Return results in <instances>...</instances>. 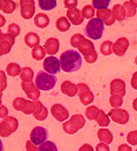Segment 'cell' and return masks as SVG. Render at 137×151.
<instances>
[{
  "label": "cell",
  "mask_w": 137,
  "mask_h": 151,
  "mask_svg": "<svg viewBox=\"0 0 137 151\" xmlns=\"http://www.w3.org/2000/svg\"><path fill=\"white\" fill-rule=\"evenodd\" d=\"M70 45L74 48H77L79 50L88 64H93L97 61L98 53L95 50L93 43L83 35L75 34L70 38Z\"/></svg>",
  "instance_id": "6da1fadb"
},
{
  "label": "cell",
  "mask_w": 137,
  "mask_h": 151,
  "mask_svg": "<svg viewBox=\"0 0 137 151\" xmlns=\"http://www.w3.org/2000/svg\"><path fill=\"white\" fill-rule=\"evenodd\" d=\"M59 61L61 70L66 73H73L78 71L82 65V56L77 51L74 49H70L64 52L60 55Z\"/></svg>",
  "instance_id": "7a4b0ae2"
},
{
  "label": "cell",
  "mask_w": 137,
  "mask_h": 151,
  "mask_svg": "<svg viewBox=\"0 0 137 151\" xmlns=\"http://www.w3.org/2000/svg\"><path fill=\"white\" fill-rule=\"evenodd\" d=\"M57 82L56 76L50 75L46 71L39 70L35 76L34 83L36 87L41 91H49L55 87Z\"/></svg>",
  "instance_id": "3957f363"
},
{
  "label": "cell",
  "mask_w": 137,
  "mask_h": 151,
  "mask_svg": "<svg viewBox=\"0 0 137 151\" xmlns=\"http://www.w3.org/2000/svg\"><path fill=\"white\" fill-rule=\"evenodd\" d=\"M104 29L105 28H104L103 22L96 17L88 21L84 29V33L85 35L89 38L90 40H97L102 37Z\"/></svg>",
  "instance_id": "277c9868"
},
{
  "label": "cell",
  "mask_w": 137,
  "mask_h": 151,
  "mask_svg": "<svg viewBox=\"0 0 137 151\" xmlns=\"http://www.w3.org/2000/svg\"><path fill=\"white\" fill-rule=\"evenodd\" d=\"M18 120L16 118L12 116L6 117L2 122H0V137H8L18 129Z\"/></svg>",
  "instance_id": "5b68a950"
},
{
  "label": "cell",
  "mask_w": 137,
  "mask_h": 151,
  "mask_svg": "<svg viewBox=\"0 0 137 151\" xmlns=\"http://www.w3.org/2000/svg\"><path fill=\"white\" fill-rule=\"evenodd\" d=\"M77 94L83 106H88L94 101V94H93L90 88L86 83H78L77 84Z\"/></svg>",
  "instance_id": "8992f818"
},
{
  "label": "cell",
  "mask_w": 137,
  "mask_h": 151,
  "mask_svg": "<svg viewBox=\"0 0 137 151\" xmlns=\"http://www.w3.org/2000/svg\"><path fill=\"white\" fill-rule=\"evenodd\" d=\"M20 13L22 17L25 20H30L34 17L35 13V2L34 0H21Z\"/></svg>",
  "instance_id": "52a82bcc"
},
{
  "label": "cell",
  "mask_w": 137,
  "mask_h": 151,
  "mask_svg": "<svg viewBox=\"0 0 137 151\" xmlns=\"http://www.w3.org/2000/svg\"><path fill=\"white\" fill-rule=\"evenodd\" d=\"M43 69L50 75H56L60 72V61L54 56H49L45 58L43 62Z\"/></svg>",
  "instance_id": "ba28073f"
},
{
  "label": "cell",
  "mask_w": 137,
  "mask_h": 151,
  "mask_svg": "<svg viewBox=\"0 0 137 151\" xmlns=\"http://www.w3.org/2000/svg\"><path fill=\"white\" fill-rule=\"evenodd\" d=\"M108 116L112 121L119 124H126L129 120V114L128 112L121 108H112L108 113Z\"/></svg>",
  "instance_id": "9c48e42d"
},
{
  "label": "cell",
  "mask_w": 137,
  "mask_h": 151,
  "mask_svg": "<svg viewBox=\"0 0 137 151\" xmlns=\"http://www.w3.org/2000/svg\"><path fill=\"white\" fill-rule=\"evenodd\" d=\"M48 137V132L46 128L42 126H35L30 133V141L35 145H40L45 142Z\"/></svg>",
  "instance_id": "30bf717a"
},
{
  "label": "cell",
  "mask_w": 137,
  "mask_h": 151,
  "mask_svg": "<svg viewBox=\"0 0 137 151\" xmlns=\"http://www.w3.org/2000/svg\"><path fill=\"white\" fill-rule=\"evenodd\" d=\"M21 87L22 90L27 94V98L33 100V101H38V99L40 96V90L36 87L34 82H22Z\"/></svg>",
  "instance_id": "8fae6325"
},
{
  "label": "cell",
  "mask_w": 137,
  "mask_h": 151,
  "mask_svg": "<svg viewBox=\"0 0 137 151\" xmlns=\"http://www.w3.org/2000/svg\"><path fill=\"white\" fill-rule=\"evenodd\" d=\"M51 113L58 122H64L70 117L69 111L61 104H54L51 108Z\"/></svg>",
  "instance_id": "7c38bea8"
},
{
  "label": "cell",
  "mask_w": 137,
  "mask_h": 151,
  "mask_svg": "<svg viewBox=\"0 0 137 151\" xmlns=\"http://www.w3.org/2000/svg\"><path fill=\"white\" fill-rule=\"evenodd\" d=\"M129 47V41L127 38H118L112 46V52L118 57L123 56Z\"/></svg>",
  "instance_id": "4fadbf2b"
},
{
  "label": "cell",
  "mask_w": 137,
  "mask_h": 151,
  "mask_svg": "<svg viewBox=\"0 0 137 151\" xmlns=\"http://www.w3.org/2000/svg\"><path fill=\"white\" fill-rule=\"evenodd\" d=\"M110 95L115 94L121 97H123L126 94V83L122 79H114L110 82Z\"/></svg>",
  "instance_id": "5bb4252c"
},
{
  "label": "cell",
  "mask_w": 137,
  "mask_h": 151,
  "mask_svg": "<svg viewBox=\"0 0 137 151\" xmlns=\"http://www.w3.org/2000/svg\"><path fill=\"white\" fill-rule=\"evenodd\" d=\"M96 17H97V18H99L103 22L104 25H106V26H111L116 22V19L111 12V9H108V8L97 10Z\"/></svg>",
  "instance_id": "9a60e30c"
},
{
  "label": "cell",
  "mask_w": 137,
  "mask_h": 151,
  "mask_svg": "<svg viewBox=\"0 0 137 151\" xmlns=\"http://www.w3.org/2000/svg\"><path fill=\"white\" fill-rule=\"evenodd\" d=\"M66 16H67V19L70 21V22L75 26H79L82 24V22H84V18L82 17V10H80L77 8L73 9H68L66 12Z\"/></svg>",
  "instance_id": "2e32d148"
},
{
  "label": "cell",
  "mask_w": 137,
  "mask_h": 151,
  "mask_svg": "<svg viewBox=\"0 0 137 151\" xmlns=\"http://www.w3.org/2000/svg\"><path fill=\"white\" fill-rule=\"evenodd\" d=\"M60 47L59 40L54 37H51L47 39L44 44V49L48 55H55L58 52Z\"/></svg>",
  "instance_id": "e0dca14e"
},
{
  "label": "cell",
  "mask_w": 137,
  "mask_h": 151,
  "mask_svg": "<svg viewBox=\"0 0 137 151\" xmlns=\"http://www.w3.org/2000/svg\"><path fill=\"white\" fill-rule=\"evenodd\" d=\"M34 111L33 113V116L34 119L39 121H44L46 120V118L48 117V110L46 106L39 101H34Z\"/></svg>",
  "instance_id": "ac0fdd59"
},
{
  "label": "cell",
  "mask_w": 137,
  "mask_h": 151,
  "mask_svg": "<svg viewBox=\"0 0 137 151\" xmlns=\"http://www.w3.org/2000/svg\"><path fill=\"white\" fill-rule=\"evenodd\" d=\"M61 92L65 95L69 96V97H74L77 94V85H75L74 83L70 81H64L61 84Z\"/></svg>",
  "instance_id": "d6986e66"
},
{
  "label": "cell",
  "mask_w": 137,
  "mask_h": 151,
  "mask_svg": "<svg viewBox=\"0 0 137 151\" xmlns=\"http://www.w3.org/2000/svg\"><path fill=\"white\" fill-rule=\"evenodd\" d=\"M24 42L29 48H34V47L39 46L40 39L36 33L29 32L24 37Z\"/></svg>",
  "instance_id": "ffe728a7"
},
{
  "label": "cell",
  "mask_w": 137,
  "mask_h": 151,
  "mask_svg": "<svg viewBox=\"0 0 137 151\" xmlns=\"http://www.w3.org/2000/svg\"><path fill=\"white\" fill-rule=\"evenodd\" d=\"M34 23L39 28H46L50 24L49 17L44 13H38L34 16Z\"/></svg>",
  "instance_id": "44dd1931"
},
{
  "label": "cell",
  "mask_w": 137,
  "mask_h": 151,
  "mask_svg": "<svg viewBox=\"0 0 137 151\" xmlns=\"http://www.w3.org/2000/svg\"><path fill=\"white\" fill-rule=\"evenodd\" d=\"M97 136L98 138L100 139V141L103 143L105 144H110L113 140V136L112 133L110 132L108 129H105V128H101L97 132Z\"/></svg>",
  "instance_id": "7402d4cb"
},
{
  "label": "cell",
  "mask_w": 137,
  "mask_h": 151,
  "mask_svg": "<svg viewBox=\"0 0 137 151\" xmlns=\"http://www.w3.org/2000/svg\"><path fill=\"white\" fill-rule=\"evenodd\" d=\"M69 121L73 125L74 128L77 131L82 129L86 124V119L82 114H74L73 116L70 117Z\"/></svg>",
  "instance_id": "603a6c76"
},
{
  "label": "cell",
  "mask_w": 137,
  "mask_h": 151,
  "mask_svg": "<svg viewBox=\"0 0 137 151\" xmlns=\"http://www.w3.org/2000/svg\"><path fill=\"white\" fill-rule=\"evenodd\" d=\"M111 12H112L114 17L116 19V21L122 22L126 18L125 9L123 8V6L121 4H115L111 9Z\"/></svg>",
  "instance_id": "cb8c5ba5"
},
{
  "label": "cell",
  "mask_w": 137,
  "mask_h": 151,
  "mask_svg": "<svg viewBox=\"0 0 137 151\" xmlns=\"http://www.w3.org/2000/svg\"><path fill=\"white\" fill-rule=\"evenodd\" d=\"M70 22L65 17H61L56 21V28L58 31L64 33L70 30Z\"/></svg>",
  "instance_id": "d4e9b609"
},
{
  "label": "cell",
  "mask_w": 137,
  "mask_h": 151,
  "mask_svg": "<svg viewBox=\"0 0 137 151\" xmlns=\"http://www.w3.org/2000/svg\"><path fill=\"white\" fill-rule=\"evenodd\" d=\"M19 76L22 82H33V79L34 77V72L30 67H23L22 68Z\"/></svg>",
  "instance_id": "484cf974"
},
{
  "label": "cell",
  "mask_w": 137,
  "mask_h": 151,
  "mask_svg": "<svg viewBox=\"0 0 137 151\" xmlns=\"http://www.w3.org/2000/svg\"><path fill=\"white\" fill-rule=\"evenodd\" d=\"M22 70L21 66L16 63H9L8 65L6 66V73L7 75L12 77L17 76L20 75Z\"/></svg>",
  "instance_id": "4316f807"
},
{
  "label": "cell",
  "mask_w": 137,
  "mask_h": 151,
  "mask_svg": "<svg viewBox=\"0 0 137 151\" xmlns=\"http://www.w3.org/2000/svg\"><path fill=\"white\" fill-rule=\"evenodd\" d=\"M97 124L101 126V127H107L110 124V118L109 116L105 113L103 110H100V113H99V115L95 120Z\"/></svg>",
  "instance_id": "83f0119b"
},
{
  "label": "cell",
  "mask_w": 137,
  "mask_h": 151,
  "mask_svg": "<svg viewBox=\"0 0 137 151\" xmlns=\"http://www.w3.org/2000/svg\"><path fill=\"white\" fill-rule=\"evenodd\" d=\"M16 9V2L12 0H4L3 6L1 10L5 14H11Z\"/></svg>",
  "instance_id": "f1b7e54d"
},
{
  "label": "cell",
  "mask_w": 137,
  "mask_h": 151,
  "mask_svg": "<svg viewBox=\"0 0 137 151\" xmlns=\"http://www.w3.org/2000/svg\"><path fill=\"white\" fill-rule=\"evenodd\" d=\"M46 51L44 49V47L41 46H38V47H34L32 49V58L37 60V61H40L41 59H43L45 56H46Z\"/></svg>",
  "instance_id": "f546056e"
},
{
  "label": "cell",
  "mask_w": 137,
  "mask_h": 151,
  "mask_svg": "<svg viewBox=\"0 0 137 151\" xmlns=\"http://www.w3.org/2000/svg\"><path fill=\"white\" fill-rule=\"evenodd\" d=\"M38 4L39 8L43 10H52L57 6L56 0H39Z\"/></svg>",
  "instance_id": "4dcf8cb0"
},
{
  "label": "cell",
  "mask_w": 137,
  "mask_h": 151,
  "mask_svg": "<svg viewBox=\"0 0 137 151\" xmlns=\"http://www.w3.org/2000/svg\"><path fill=\"white\" fill-rule=\"evenodd\" d=\"M100 113V109L95 106H89L86 111H85V115L89 120H96L98 115Z\"/></svg>",
  "instance_id": "1f68e13d"
},
{
  "label": "cell",
  "mask_w": 137,
  "mask_h": 151,
  "mask_svg": "<svg viewBox=\"0 0 137 151\" xmlns=\"http://www.w3.org/2000/svg\"><path fill=\"white\" fill-rule=\"evenodd\" d=\"M112 46L113 43L110 40L104 41L100 46V52L104 56H110L113 52H112Z\"/></svg>",
  "instance_id": "d6a6232c"
},
{
  "label": "cell",
  "mask_w": 137,
  "mask_h": 151,
  "mask_svg": "<svg viewBox=\"0 0 137 151\" xmlns=\"http://www.w3.org/2000/svg\"><path fill=\"white\" fill-rule=\"evenodd\" d=\"M27 100L22 98V97H16L14 101H13V107L16 110V111H23L26 107Z\"/></svg>",
  "instance_id": "836d02e7"
},
{
  "label": "cell",
  "mask_w": 137,
  "mask_h": 151,
  "mask_svg": "<svg viewBox=\"0 0 137 151\" xmlns=\"http://www.w3.org/2000/svg\"><path fill=\"white\" fill-rule=\"evenodd\" d=\"M82 17L84 19L91 20V19L93 18V17H94V15H95L94 8H93L92 5H89V4L85 5L82 10Z\"/></svg>",
  "instance_id": "e575fe53"
},
{
  "label": "cell",
  "mask_w": 137,
  "mask_h": 151,
  "mask_svg": "<svg viewBox=\"0 0 137 151\" xmlns=\"http://www.w3.org/2000/svg\"><path fill=\"white\" fill-rule=\"evenodd\" d=\"M123 6L125 9L126 17H133L136 15V8L133 6L129 1H125Z\"/></svg>",
  "instance_id": "d590c367"
},
{
  "label": "cell",
  "mask_w": 137,
  "mask_h": 151,
  "mask_svg": "<svg viewBox=\"0 0 137 151\" xmlns=\"http://www.w3.org/2000/svg\"><path fill=\"white\" fill-rule=\"evenodd\" d=\"M38 151H58L57 147L53 142L46 141L40 144L38 148Z\"/></svg>",
  "instance_id": "8d00e7d4"
},
{
  "label": "cell",
  "mask_w": 137,
  "mask_h": 151,
  "mask_svg": "<svg viewBox=\"0 0 137 151\" xmlns=\"http://www.w3.org/2000/svg\"><path fill=\"white\" fill-rule=\"evenodd\" d=\"M123 103V97L118 96V95H115V94L110 95V105L113 108H119L120 106H122Z\"/></svg>",
  "instance_id": "74e56055"
},
{
  "label": "cell",
  "mask_w": 137,
  "mask_h": 151,
  "mask_svg": "<svg viewBox=\"0 0 137 151\" xmlns=\"http://www.w3.org/2000/svg\"><path fill=\"white\" fill-rule=\"evenodd\" d=\"M109 0H93L92 1V5L94 9H97L98 10L100 9H107L109 6Z\"/></svg>",
  "instance_id": "f35d334b"
},
{
  "label": "cell",
  "mask_w": 137,
  "mask_h": 151,
  "mask_svg": "<svg viewBox=\"0 0 137 151\" xmlns=\"http://www.w3.org/2000/svg\"><path fill=\"white\" fill-rule=\"evenodd\" d=\"M21 33V28L16 23H10L8 27V34L14 38L17 37Z\"/></svg>",
  "instance_id": "ab89813d"
},
{
  "label": "cell",
  "mask_w": 137,
  "mask_h": 151,
  "mask_svg": "<svg viewBox=\"0 0 137 151\" xmlns=\"http://www.w3.org/2000/svg\"><path fill=\"white\" fill-rule=\"evenodd\" d=\"M11 46L9 45L8 42L4 40L0 41V57L5 54H8L9 52L11 51Z\"/></svg>",
  "instance_id": "60d3db41"
},
{
  "label": "cell",
  "mask_w": 137,
  "mask_h": 151,
  "mask_svg": "<svg viewBox=\"0 0 137 151\" xmlns=\"http://www.w3.org/2000/svg\"><path fill=\"white\" fill-rule=\"evenodd\" d=\"M7 88V76L5 72L0 70V92H3Z\"/></svg>",
  "instance_id": "b9f144b4"
},
{
  "label": "cell",
  "mask_w": 137,
  "mask_h": 151,
  "mask_svg": "<svg viewBox=\"0 0 137 151\" xmlns=\"http://www.w3.org/2000/svg\"><path fill=\"white\" fill-rule=\"evenodd\" d=\"M63 130H64L65 133H67L69 135H74V134H75L76 132H78L77 130H75L74 128L73 125L70 124V122L69 120L63 124Z\"/></svg>",
  "instance_id": "7bdbcfd3"
},
{
  "label": "cell",
  "mask_w": 137,
  "mask_h": 151,
  "mask_svg": "<svg viewBox=\"0 0 137 151\" xmlns=\"http://www.w3.org/2000/svg\"><path fill=\"white\" fill-rule=\"evenodd\" d=\"M127 142L132 146L137 145V131L130 132L127 136Z\"/></svg>",
  "instance_id": "ee69618b"
},
{
  "label": "cell",
  "mask_w": 137,
  "mask_h": 151,
  "mask_svg": "<svg viewBox=\"0 0 137 151\" xmlns=\"http://www.w3.org/2000/svg\"><path fill=\"white\" fill-rule=\"evenodd\" d=\"M34 108H35L34 102V101H27L26 107H25V109L22 111V113H24V114H27V115L33 114L34 111Z\"/></svg>",
  "instance_id": "f6af8a7d"
},
{
  "label": "cell",
  "mask_w": 137,
  "mask_h": 151,
  "mask_svg": "<svg viewBox=\"0 0 137 151\" xmlns=\"http://www.w3.org/2000/svg\"><path fill=\"white\" fill-rule=\"evenodd\" d=\"M64 4L65 8L68 9H75V7L78 4V1L77 0H64Z\"/></svg>",
  "instance_id": "bcb514c9"
},
{
  "label": "cell",
  "mask_w": 137,
  "mask_h": 151,
  "mask_svg": "<svg viewBox=\"0 0 137 151\" xmlns=\"http://www.w3.org/2000/svg\"><path fill=\"white\" fill-rule=\"evenodd\" d=\"M4 40V41L8 42L11 47H13L14 44H15V38L13 37V36H11L8 33L7 34H3V36H2V40Z\"/></svg>",
  "instance_id": "7dc6e473"
},
{
  "label": "cell",
  "mask_w": 137,
  "mask_h": 151,
  "mask_svg": "<svg viewBox=\"0 0 137 151\" xmlns=\"http://www.w3.org/2000/svg\"><path fill=\"white\" fill-rule=\"evenodd\" d=\"M8 108L4 106V105H1L0 106V119H5L6 117H8Z\"/></svg>",
  "instance_id": "c3c4849f"
},
{
  "label": "cell",
  "mask_w": 137,
  "mask_h": 151,
  "mask_svg": "<svg viewBox=\"0 0 137 151\" xmlns=\"http://www.w3.org/2000/svg\"><path fill=\"white\" fill-rule=\"evenodd\" d=\"M26 150L27 151H38V148L35 144H34L30 140L26 142V145H25Z\"/></svg>",
  "instance_id": "681fc988"
},
{
  "label": "cell",
  "mask_w": 137,
  "mask_h": 151,
  "mask_svg": "<svg viewBox=\"0 0 137 151\" xmlns=\"http://www.w3.org/2000/svg\"><path fill=\"white\" fill-rule=\"evenodd\" d=\"M96 151H110V147L103 142H100L96 145Z\"/></svg>",
  "instance_id": "f907efd6"
},
{
  "label": "cell",
  "mask_w": 137,
  "mask_h": 151,
  "mask_svg": "<svg viewBox=\"0 0 137 151\" xmlns=\"http://www.w3.org/2000/svg\"><path fill=\"white\" fill-rule=\"evenodd\" d=\"M130 84H131V87L137 90V71L135 72L133 76H132V78H131V81H130Z\"/></svg>",
  "instance_id": "816d5d0a"
},
{
  "label": "cell",
  "mask_w": 137,
  "mask_h": 151,
  "mask_svg": "<svg viewBox=\"0 0 137 151\" xmlns=\"http://www.w3.org/2000/svg\"><path fill=\"white\" fill-rule=\"evenodd\" d=\"M118 151H132V148L128 144H121L118 149Z\"/></svg>",
  "instance_id": "f5cc1de1"
},
{
  "label": "cell",
  "mask_w": 137,
  "mask_h": 151,
  "mask_svg": "<svg viewBox=\"0 0 137 151\" xmlns=\"http://www.w3.org/2000/svg\"><path fill=\"white\" fill-rule=\"evenodd\" d=\"M79 151H94V150H93V148L92 147L90 144L85 143L79 149Z\"/></svg>",
  "instance_id": "db71d44e"
},
{
  "label": "cell",
  "mask_w": 137,
  "mask_h": 151,
  "mask_svg": "<svg viewBox=\"0 0 137 151\" xmlns=\"http://www.w3.org/2000/svg\"><path fill=\"white\" fill-rule=\"evenodd\" d=\"M6 23V20H5V17L0 14V28H3Z\"/></svg>",
  "instance_id": "11a10c76"
},
{
  "label": "cell",
  "mask_w": 137,
  "mask_h": 151,
  "mask_svg": "<svg viewBox=\"0 0 137 151\" xmlns=\"http://www.w3.org/2000/svg\"><path fill=\"white\" fill-rule=\"evenodd\" d=\"M133 108L137 112V98H136L133 101Z\"/></svg>",
  "instance_id": "9f6ffc18"
},
{
  "label": "cell",
  "mask_w": 137,
  "mask_h": 151,
  "mask_svg": "<svg viewBox=\"0 0 137 151\" xmlns=\"http://www.w3.org/2000/svg\"><path fill=\"white\" fill-rule=\"evenodd\" d=\"M129 2L131 3V4L133 6H135L136 8H137V0H130Z\"/></svg>",
  "instance_id": "6f0895ef"
},
{
  "label": "cell",
  "mask_w": 137,
  "mask_h": 151,
  "mask_svg": "<svg viewBox=\"0 0 137 151\" xmlns=\"http://www.w3.org/2000/svg\"><path fill=\"white\" fill-rule=\"evenodd\" d=\"M0 151H4V144H3V142L0 140Z\"/></svg>",
  "instance_id": "680465c9"
},
{
  "label": "cell",
  "mask_w": 137,
  "mask_h": 151,
  "mask_svg": "<svg viewBox=\"0 0 137 151\" xmlns=\"http://www.w3.org/2000/svg\"><path fill=\"white\" fill-rule=\"evenodd\" d=\"M2 96H3V93L0 92V106H1V104H2Z\"/></svg>",
  "instance_id": "91938a15"
},
{
  "label": "cell",
  "mask_w": 137,
  "mask_h": 151,
  "mask_svg": "<svg viewBox=\"0 0 137 151\" xmlns=\"http://www.w3.org/2000/svg\"><path fill=\"white\" fill-rule=\"evenodd\" d=\"M3 3H4V0H0V9H2V6H3Z\"/></svg>",
  "instance_id": "94428289"
},
{
  "label": "cell",
  "mask_w": 137,
  "mask_h": 151,
  "mask_svg": "<svg viewBox=\"0 0 137 151\" xmlns=\"http://www.w3.org/2000/svg\"><path fill=\"white\" fill-rule=\"evenodd\" d=\"M2 36H3V33H2V31H1V29H0V41H1V40H2Z\"/></svg>",
  "instance_id": "6125c7cd"
},
{
  "label": "cell",
  "mask_w": 137,
  "mask_h": 151,
  "mask_svg": "<svg viewBox=\"0 0 137 151\" xmlns=\"http://www.w3.org/2000/svg\"><path fill=\"white\" fill-rule=\"evenodd\" d=\"M135 64L137 65V56L136 57V58H135Z\"/></svg>",
  "instance_id": "be15d7a7"
},
{
  "label": "cell",
  "mask_w": 137,
  "mask_h": 151,
  "mask_svg": "<svg viewBox=\"0 0 137 151\" xmlns=\"http://www.w3.org/2000/svg\"><path fill=\"white\" fill-rule=\"evenodd\" d=\"M136 151H137V150H136Z\"/></svg>",
  "instance_id": "e7e4bbea"
}]
</instances>
